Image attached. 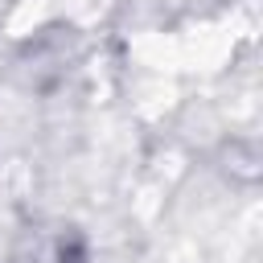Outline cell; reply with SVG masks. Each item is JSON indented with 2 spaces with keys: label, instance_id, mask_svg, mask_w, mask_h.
<instances>
[{
  "label": "cell",
  "instance_id": "obj_1",
  "mask_svg": "<svg viewBox=\"0 0 263 263\" xmlns=\"http://www.w3.org/2000/svg\"><path fill=\"white\" fill-rule=\"evenodd\" d=\"M49 263H82V259H78V255H70V251H62V255H58V259H49Z\"/></svg>",
  "mask_w": 263,
  "mask_h": 263
}]
</instances>
